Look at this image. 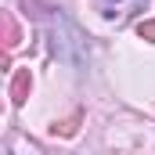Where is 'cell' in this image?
Segmentation results:
<instances>
[{"label":"cell","mask_w":155,"mask_h":155,"mask_svg":"<svg viewBox=\"0 0 155 155\" xmlns=\"http://www.w3.org/2000/svg\"><path fill=\"white\" fill-rule=\"evenodd\" d=\"M29 87H33L29 69H18V72L11 76V87H7V97H11V105H25V97H29Z\"/></svg>","instance_id":"6da1fadb"},{"label":"cell","mask_w":155,"mask_h":155,"mask_svg":"<svg viewBox=\"0 0 155 155\" xmlns=\"http://www.w3.org/2000/svg\"><path fill=\"white\" fill-rule=\"evenodd\" d=\"M0 29H4V51H15V47L22 43V33H18V25H15L11 11H4V15H0Z\"/></svg>","instance_id":"7a4b0ae2"},{"label":"cell","mask_w":155,"mask_h":155,"mask_svg":"<svg viewBox=\"0 0 155 155\" xmlns=\"http://www.w3.org/2000/svg\"><path fill=\"white\" fill-rule=\"evenodd\" d=\"M130 4H141V0H101V15L105 18H123Z\"/></svg>","instance_id":"3957f363"},{"label":"cell","mask_w":155,"mask_h":155,"mask_svg":"<svg viewBox=\"0 0 155 155\" xmlns=\"http://www.w3.org/2000/svg\"><path fill=\"white\" fill-rule=\"evenodd\" d=\"M79 119H83V112H72L69 119H61V123H54V137H72L79 130Z\"/></svg>","instance_id":"277c9868"},{"label":"cell","mask_w":155,"mask_h":155,"mask_svg":"<svg viewBox=\"0 0 155 155\" xmlns=\"http://www.w3.org/2000/svg\"><path fill=\"white\" fill-rule=\"evenodd\" d=\"M137 36H141V40H152V43H155V18H148V22H137Z\"/></svg>","instance_id":"5b68a950"}]
</instances>
